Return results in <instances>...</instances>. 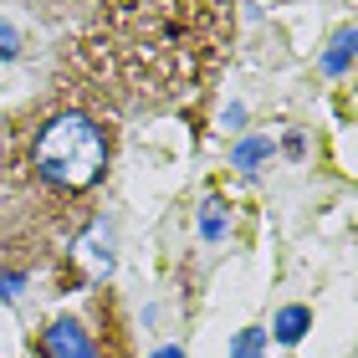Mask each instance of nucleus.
Returning a JSON list of instances; mask_svg holds the SVG:
<instances>
[{
  "instance_id": "f257e3e1",
  "label": "nucleus",
  "mask_w": 358,
  "mask_h": 358,
  "mask_svg": "<svg viewBox=\"0 0 358 358\" xmlns=\"http://www.w3.org/2000/svg\"><path fill=\"white\" fill-rule=\"evenodd\" d=\"M220 41V0H118L83 36V62L118 108L154 113L194 92Z\"/></svg>"
},
{
  "instance_id": "f03ea898",
  "label": "nucleus",
  "mask_w": 358,
  "mask_h": 358,
  "mask_svg": "<svg viewBox=\"0 0 358 358\" xmlns=\"http://www.w3.org/2000/svg\"><path fill=\"white\" fill-rule=\"evenodd\" d=\"M77 231V210L36 174L26 154V128L0 123V262H21Z\"/></svg>"
},
{
  "instance_id": "7ed1b4c3",
  "label": "nucleus",
  "mask_w": 358,
  "mask_h": 358,
  "mask_svg": "<svg viewBox=\"0 0 358 358\" xmlns=\"http://www.w3.org/2000/svg\"><path fill=\"white\" fill-rule=\"evenodd\" d=\"M21 128H26V154L36 164V174L67 200L97 189V179L113 164L108 128L83 108H46L36 118H26Z\"/></svg>"
},
{
  "instance_id": "20e7f679",
  "label": "nucleus",
  "mask_w": 358,
  "mask_h": 358,
  "mask_svg": "<svg viewBox=\"0 0 358 358\" xmlns=\"http://www.w3.org/2000/svg\"><path fill=\"white\" fill-rule=\"evenodd\" d=\"M41 353L46 358H103L97 343L87 338V328H83V322H72V317H57L52 328L41 333Z\"/></svg>"
},
{
  "instance_id": "39448f33",
  "label": "nucleus",
  "mask_w": 358,
  "mask_h": 358,
  "mask_svg": "<svg viewBox=\"0 0 358 358\" xmlns=\"http://www.w3.org/2000/svg\"><path fill=\"white\" fill-rule=\"evenodd\" d=\"M313 328V313L307 307H282L271 322V333H276V343H302V333Z\"/></svg>"
},
{
  "instance_id": "423d86ee",
  "label": "nucleus",
  "mask_w": 358,
  "mask_h": 358,
  "mask_svg": "<svg viewBox=\"0 0 358 358\" xmlns=\"http://www.w3.org/2000/svg\"><path fill=\"white\" fill-rule=\"evenodd\" d=\"M353 57H358V31H338V36H333V52L322 57V72H328V77H343V72L353 67Z\"/></svg>"
},
{
  "instance_id": "0eeeda50",
  "label": "nucleus",
  "mask_w": 358,
  "mask_h": 358,
  "mask_svg": "<svg viewBox=\"0 0 358 358\" xmlns=\"http://www.w3.org/2000/svg\"><path fill=\"white\" fill-rule=\"evenodd\" d=\"M97 236H103V225H92V236H87V241H77V262H87L92 276H103V271H113V251H108Z\"/></svg>"
},
{
  "instance_id": "6e6552de",
  "label": "nucleus",
  "mask_w": 358,
  "mask_h": 358,
  "mask_svg": "<svg viewBox=\"0 0 358 358\" xmlns=\"http://www.w3.org/2000/svg\"><path fill=\"white\" fill-rule=\"evenodd\" d=\"M262 159H271V138H246V143H236L231 164H236V169H256Z\"/></svg>"
},
{
  "instance_id": "1a4fd4ad",
  "label": "nucleus",
  "mask_w": 358,
  "mask_h": 358,
  "mask_svg": "<svg viewBox=\"0 0 358 358\" xmlns=\"http://www.w3.org/2000/svg\"><path fill=\"white\" fill-rule=\"evenodd\" d=\"M262 348H266V328H246V333H236L231 358H262Z\"/></svg>"
},
{
  "instance_id": "9d476101",
  "label": "nucleus",
  "mask_w": 358,
  "mask_h": 358,
  "mask_svg": "<svg viewBox=\"0 0 358 358\" xmlns=\"http://www.w3.org/2000/svg\"><path fill=\"white\" fill-rule=\"evenodd\" d=\"M200 231H205V241H220V236H225V215H220V200H210V205H205V215H200Z\"/></svg>"
},
{
  "instance_id": "9b49d317",
  "label": "nucleus",
  "mask_w": 358,
  "mask_h": 358,
  "mask_svg": "<svg viewBox=\"0 0 358 358\" xmlns=\"http://www.w3.org/2000/svg\"><path fill=\"white\" fill-rule=\"evenodd\" d=\"M21 287H26V276H21V271H0V297H15Z\"/></svg>"
},
{
  "instance_id": "f8f14e48",
  "label": "nucleus",
  "mask_w": 358,
  "mask_h": 358,
  "mask_svg": "<svg viewBox=\"0 0 358 358\" xmlns=\"http://www.w3.org/2000/svg\"><path fill=\"white\" fill-rule=\"evenodd\" d=\"M15 46H21V41H15V31L0 26V57H15Z\"/></svg>"
},
{
  "instance_id": "ddd939ff",
  "label": "nucleus",
  "mask_w": 358,
  "mask_h": 358,
  "mask_svg": "<svg viewBox=\"0 0 358 358\" xmlns=\"http://www.w3.org/2000/svg\"><path fill=\"white\" fill-rule=\"evenodd\" d=\"M36 6H46V10H67V6H77V0H36Z\"/></svg>"
},
{
  "instance_id": "4468645a",
  "label": "nucleus",
  "mask_w": 358,
  "mask_h": 358,
  "mask_svg": "<svg viewBox=\"0 0 358 358\" xmlns=\"http://www.w3.org/2000/svg\"><path fill=\"white\" fill-rule=\"evenodd\" d=\"M154 358H185V353H179V348H159Z\"/></svg>"
}]
</instances>
